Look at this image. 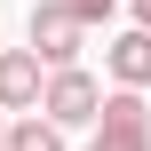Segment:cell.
<instances>
[{
    "label": "cell",
    "instance_id": "cell-1",
    "mask_svg": "<svg viewBox=\"0 0 151 151\" xmlns=\"http://www.w3.org/2000/svg\"><path fill=\"white\" fill-rule=\"evenodd\" d=\"M40 111L72 135V127H96V111H104V88H96V72H80V64H64V72H48V88H40Z\"/></svg>",
    "mask_w": 151,
    "mask_h": 151
},
{
    "label": "cell",
    "instance_id": "cell-2",
    "mask_svg": "<svg viewBox=\"0 0 151 151\" xmlns=\"http://www.w3.org/2000/svg\"><path fill=\"white\" fill-rule=\"evenodd\" d=\"M96 151H151V104L143 88H111L96 111Z\"/></svg>",
    "mask_w": 151,
    "mask_h": 151
},
{
    "label": "cell",
    "instance_id": "cell-3",
    "mask_svg": "<svg viewBox=\"0 0 151 151\" xmlns=\"http://www.w3.org/2000/svg\"><path fill=\"white\" fill-rule=\"evenodd\" d=\"M80 40H88V24H80L72 0H40V8H32V56H40L48 72L80 64Z\"/></svg>",
    "mask_w": 151,
    "mask_h": 151
},
{
    "label": "cell",
    "instance_id": "cell-4",
    "mask_svg": "<svg viewBox=\"0 0 151 151\" xmlns=\"http://www.w3.org/2000/svg\"><path fill=\"white\" fill-rule=\"evenodd\" d=\"M40 88H48V64L32 48H0V111H40Z\"/></svg>",
    "mask_w": 151,
    "mask_h": 151
},
{
    "label": "cell",
    "instance_id": "cell-5",
    "mask_svg": "<svg viewBox=\"0 0 151 151\" xmlns=\"http://www.w3.org/2000/svg\"><path fill=\"white\" fill-rule=\"evenodd\" d=\"M104 64H111V88H151V32H119L111 48H104Z\"/></svg>",
    "mask_w": 151,
    "mask_h": 151
},
{
    "label": "cell",
    "instance_id": "cell-6",
    "mask_svg": "<svg viewBox=\"0 0 151 151\" xmlns=\"http://www.w3.org/2000/svg\"><path fill=\"white\" fill-rule=\"evenodd\" d=\"M8 151H72V143L48 111H24V119H8Z\"/></svg>",
    "mask_w": 151,
    "mask_h": 151
},
{
    "label": "cell",
    "instance_id": "cell-7",
    "mask_svg": "<svg viewBox=\"0 0 151 151\" xmlns=\"http://www.w3.org/2000/svg\"><path fill=\"white\" fill-rule=\"evenodd\" d=\"M72 8H80V24H104V16L119 8V0H72Z\"/></svg>",
    "mask_w": 151,
    "mask_h": 151
},
{
    "label": "cell",
    "instance_id": "cell-8",
    "mask_svg": "<svg viewBox=\"0 0 151 151\" xmlns=\"http://www.w3.org/2000/svg\"><path fill=\"white\" fill-rule=\"evenodd\" d=\"M127 8H135V24H143V32H151V0H127Z\"/></svg>",
    "mask_w": 151,
    "mask_h": 151
},
{
    "label": "cell",
    "instance_id": "cell-9",
    "mask_svg": "<svg viewBox=\"0 0 151 151\" xmlns=\"http://www.w3.org/2000/svg\"><path fill=\"white\" fill-rule=\"evenodd\" d=\"M0 151H8V111H0Z\"/></svg>",
    "mask_w": 151,
    "mask_h": 151
},
{
    "label": "cell",
    "instance_id": "cell-10",
    "mask_svg": "<svg viewBox=\"0 0 151 151\" xmlns=\"http://www.w3.org/2000/svg\"><path fill=\"white\" fill-rule=\"evenodd\" d=\"M88 151H96V143H88Z\"/></svg>",
    "mask_w": 151,
    "mask_h": 151
}]
</instances>
